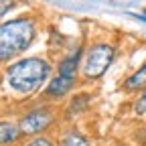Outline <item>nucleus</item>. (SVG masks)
<instances>
[{
    "label": "nucleus",
    "instance_id": "f257e3e1",
    "mask_svg": "<svg viewBox=\"0 0 146 146\" xmlns=\"http://www.w3.org/2000/svg\"><path fill=\"white\" fill-rule=\"evenodd\" d=\"M51 67L41 57H29L12 63L6 69V81L18 94H33L49 77Z\"/></svg>",
    "mask_w": 146,
    "mask_h": 146
},
{
    "label": "nucleus",
    "instance_id": "f03ea898",
    "mask_svg": "<svg viewBox=\"0 0 146 146\" xmlns=\"http://www.w3.org/2000/svg\"><path fill=\"white\" fill-rule=\"evenodd\" d=\"M35 39V23L31 18H12L0 25V63L21 55Z\"/></svg>",
    "mask_w": 146,
    "mask_h": 146
},
{
    "label": "nucleus",
    "instance_id": "7ed1b4c3",
    "mask_svg": "<svg viewBox=\"0 0 146 146\" xmlns=\"http://www.w3.org/2000/svg\"><path fill=\"white\" fill-rule=\"evenodd\" d=\"M114 57H116V49L108 43H96L94 47H89L85 53V63H83L85 79H100L110 69Z\"/></svg>",
    "mask_w": 146,
    "mask_h": 146
},
{
    "label": "nucleus",
    "instance_id": "20e7f679",
    "mask_svg": "<svg viewBox=\"0 0 146 146\" xmlns=\"http://www.w3.org/2000/svg\"><path fill=\"white\" fill-rule=\"evenodd\" d=\"M51 122H53L51 110L49 108H36L18 120V130H21L23 136H33V134L43 132L45 128H49Z\"/></svg>",
    "mask_w": 146,
    "mask_h": 146
},
{
    "label": "nucleus",
    "instance_id": "39448f33",
    "mask_svg": "<svg viewBox=\"0 0 146 146\" xmlns=\"http://www.w3.org/2000/svg\"><path fill=\"white\" fill-rule=\"evenodd\" d=\"M73 85H75V77H65V75H59L57 73V75L49 81L45 94L49 98H63L65 94H69L73 89Z\"/></svg>",
    "mask_w": 146,
    "mask_h": 146
},
{
    "label": "nucleus",
    "instance_id": "423d86ee",
    "mask_svg": "<svg viewBox=\"0 0 146 146\" xmlns=\"http://www.w3.org/2000/svg\"><path fill=\"white\" fill-rule=\"evenodd\" d=\"M126 91H136V89H146V61L128 77L122 85Z\"/></svg>",
    "mask_w": 146,
    "mask_h": 146
},
{
    "label": "nucleus",
    "instance_id": "0eeeda50",
    "mask_svg": "<svg viewBox=\"0 0 146 146\" xmlns=\"http://www.w3.org/2000/svg\"><path fill=\"white\" fill-rule=\"evenodd\" d=\"M83 49H77L73 55L61 59L59 63V75H65V77H75V71H77V65H79V57H81Z\"/></svg>",
    "mask_w": 146,
    "mask_h": 146
},
{
    "label": "nucleus",
    "instance_id": "6e6552de",
    "mask_svg": "<svg viewBox=\"0 0 146 146\" xmlns=\"http://www.w3.org/2000/svg\"><path fill=\"white\" fill-rule=\"evenodd\" d=\"M18 134H21L18 126H14L12 122H6V120L0 122V144H12L18 138Z\"/></svg>",
    "mask_w": 146,
    "mask_h": 146
},
{
    "label": "nucleus",
    "instance_id": "1a4fd4ad",
    "mask_svg": "<svg viewBox=\"0 0 146 146\" xmlns=\"http://www.w3.org/2000/svg\"><path fill=\"white\" fill-rule=\"evenodd\" d=\"M89 100H91V96H87V94H79V96H75V98L69 102L67 116H75V114L81 112V110H85V106L89 104Z\"/></svg>",
    "mask_w": 146,
    "mask_h": 146
},
{
    "label": "nucleus",
    "instance_id": "9d476101",
    "mask_svg": "<svg viewBox=\"0 0 146 146\" xmlns=\"http://www.w3.org/2000/svg\"><path fill=\"white\" fill-rule=\"evenodd\" d=\"M61 146H89V142H87V138H83L81 134L71 132V134H67V136L63 138Z\"/></svg>",
    "mask_w": 146,
    "mask_h": 146
},
{
    "label": "nucleus",
    "instance_id": "9b49d317",
    "mask_svg": "<svg viewBox=\"0 0 146 146\" xmlns=\"http://www.w3.org/2000/svg\"><path fill=\"white\" fill-rule=\"evenodd\" d=\"M134 112L136 114H146V89L140 91V96L134 102Z\"/></svg>",
    "mask_w": 146,
    "mask_h": 146
},
{
    "label": "nucleus",
    "instance_id": "f8f14e48",
    "mask_svg": "<svg viewBox=\"0 0 146 146\" xmlns=\"http://www.w3.org/2000/svg\"><path fill=\"white\" fill-rule=\"evenodd\" d=\"M27 146H53L49 138H35L33 142H29Z\"/></svg>",
    "mask_w": 146,
    "mask_h": 146
}]
</instances>
